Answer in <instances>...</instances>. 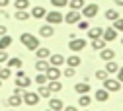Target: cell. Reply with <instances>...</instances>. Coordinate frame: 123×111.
<instances>
[{
  "instance_id": "f546056e",
  "label": "cell",
  "mask_w": 123,
  "mask_h": 111,
  "mask_svg": "<svg viewBox=\"0 0 123 111\" xmlns=\"http://www.w3.org/2000/svg\"><path fill=\"white\" fill-rule=\"evenodd\" d=\"M37 93H39V98H51V90L47 88V84H43V86H39Z\"/></svg>"
},
{
  "instance_id": "7c38bea8",
  "label": "cell",
  "mask_w": 123,
  "mask_h": 111,
  "mask_svg": "<svg viewBox=\"0 0 123 111\" xmlns=\"http://www.w3.org/2000/svg\"><path fill=\"white\" fill-rule=\"evenodd\" d=\"M94 98H96V101H107L110 99V92H107L105 88H102V90H96V93H94Z\"/></svg>"
},
{
  "instance_id": "ab89813d",
  "label": "cell",
  "mask_w": 123,
  "mask_h": 111,
  "mask_svg": "<svg viewBox=\"0 0 123 111\" xmlns=\"http://www.w3.org/2000/svg\"><path fill=\"white\" fill-rule=\"evenodd\" d=\"M88 27H90V25H88V20H80V22H78V29H86V31H88Z\"/></svg>"
},
{
  "instance_id": "c3c4849f",
  "label": "cell",
  "mask_w": 123,
  "mask_h": 111,
  "mask_svg": "<svg viewBox=\"0 0 123 111\" xmlns=\"http://www.w3.org/2000/svg\"><path fill=\"white\" fill-rule=\"evenodd\" d=\"M113 4H117V6H123V0H113Z\"/></svg>"
},
{
  "instance_id": "74e56055",
  "label": "cell",
  "mask_w": 123,
  "mask_h": 111,
  "mask_svg": "<svg viewBox=\"0 0 123 111\" xmlns=\"http://www.w3.org/2000/svg\"><path fill=\"white\" fill-rule=\"evenodd\" d=\"M107 76H110V74H107V72H105V68H104V70H96V78H98V80H100V82H104V80H105V78H107Z\"/></svg>"
},
{
  "instance_id": "d6986e66",
  "label": "cell",
  "mask_w": 123,
  "mask_h": 111,
  "mask_svg": "<svg viewBox=\"0 0 123 111\" xmlns=\"http://www.w3.org/2000/svg\"><path fill=\"white\" fill-rule=\"evenodd\" d=\"M22 103H24L22 96H16V93H14V96H10V98H8V105H10V107H16V109H18Z\"/></svg>"
},
{
  "instance_id": "816d5d0a",
  "label": "cell",
  "mask_w": 123,
  "mask_h": 111,
  "mask_svg": "<svg viewBox=\"0 0 123 111\" xmlns=\"http://www.w3.org/2000/svg\"><path fill=\"white\" fill-rule=\"evenodd\" d=\"M45 111H53V109H45Z\"/></svg>"
},
{
  "instance_id": "b9f144b4",
  "label": "cell",
  "mask_w": 123,
  "mask_h": 111,
  "mask_svg": "<svg viewBox=\"0 0 123 111\" xmlns=\"http://www.w3.org/2000/svg\"><path fill=\"white\" fill-rule=\"evenodd\" d=\"M24 88H20V86H14V93H16V96H24Z\"/></svg>"
},
{
  "instance_id": "681fc988",
  "label": "cell",
  "mask_w": 123,
  "mask_h": 111,
  "mask_svg": "<svg viewBox=\"0 0 123 111\" xmlns=\"http://www.w3.org/2000/svg\"><path fill=\"white\" fill-rule=\"evenodd\" d=\"M8 111H16V109H14V107H12V109H8Z\"/></svg>"
},
{
  "instance_id": "f35d334b",
  "label": "cell",
  "mask_w": 123,
  "mask_h": 111,
  "mask_svg": "<svg viewBox=\"0 0 123 111\" xmlns=\"http://www.w3.org/2000/svg\"><path fill=\"white\" fill-rule=\"evenodd\" d=\"M113 27H115L117 31H123V20H121V18H117V20L113 22Z\"/></svg>"
},
{
  "instance_id": "e0dca14e",
  "label": "cell",
  "mask_w": 123,
  "mask_h": 111,
  "mask_svg": "<svg viewBox=\"0 0 123 111\" xmlns=\"http://www.w3.org/2000/svg\"><path fill=\"white\" fill-rule=\"evenodd\" d=\"M74 92H76V93H88V92H90V84H88L86 80L74 84Z\"/></svg>"
},
{
  "instance_id": "4dcf8cb0",
  "label": "cell",
  "mask_w": 123,
  "mask_h": 111,
  "mask_svg": "<svg viewBox=\"0 0 123 111\" xmlns=\"http://www.w3.org/2000/svg\"><path fill=\"white\" fill-rule=\"evenodd\" d=\"M105 20H110V22H115L117 18H119V12L117 10H105Z\"/></svg>"
},
{
  "instance_id": "484cf974",
  "label": "cell",
  "mask_w": 123,
  "mask_h": 111,
  "mask_svg": "<svg viewBox=\"0 0 123 111\" xmlns=\"http://www.w3.org/2000/svg\"><path fill=\"white\" fill-rule=\"evenodd\" d=\"M35 55H37V58H49V57H51V51L47 49V47H37V49H35Z\"/></svg>"
},
{
  "instance_id": "60d3db41",
  "label": "cell",
  "mask_w": 123,
  "mask_h": 111,
  "mask_svg": "<svg viewBox=\"0 0 123 111\" xmlns=\"http://www.w3.org/2000/svg\"><path fill=\"white\" fill-rule=\"evenodd\" d=\"M6 60H8V53L0 49V64H2V62H6Z\"/></svg>"
},
{
  "instance_id": "7bdbcfd3",
  "label": "cell",
  "mask_w": 123,
  "mask_h": 111,
  "mask_svg": "<svg viewBox=\"0 0 123 111\" xmlns=\"http://www.w3.org/2000/svg\"><path fill=\"white\" fill-rule=\"evenodd\" d=\"M117 80H119V82H123V66L117 70Z\"/></svg>"
},
{
  "instance_id": "db71d44e",
  "label": "cell",
  "mask_w": 123,
  "mask_h": 111,
  "mask_svg": "<svg viewBox=\"0 0 123 111\" xmlns=\"http://www.w3.org/2000/svg\"><path fill=\"white\" fill-rule=\"evenodd\" d=\"M121 45H123V39H121Z\"/></svg>"
},
{
  "instance_id": "5b68a950",
  "label": "cell",
  "mask_w": 123,
  "mask_h": 111,
  "mask_svg": "<svg viewBox=\"0 0 123 111\" xmlns=\"http://www.w3.org/2000/svg\"><path fill=\"white\" fill-rule=\"evenodd\" d=\"M82 20V14H80V10H70L67 16H65V20L63 22H67L68 25H74V23H78Z\"/></svg>"
},
{
  "instance_id": "4316f807",
  "label": "cell",
  "mask_w": 123,
  "mask_h": 111,
  "mask_svg": "<svg viewBox=\"0 0 123 111\" xmlns=\"http://www.w3.org/2000/svg\"><path fill=\"white\" fill-rule=\"evenodd\" d=\"M92 103V98L88 96V93H80V98H78V105L80 107H88Z\"/></svg>"
},
{
  "instance_id": "836d02e7",
  "label": "cell",
  "mask_w": 123,
  "mask_h": 111,
  "mask_svg": "<svg viewBox=\"0 0 123 111\" xmlns=\"http://www.w3.org/2000/svg\"><path fill=\"white\" fill-rule=\"evenodd\" d=\"M49 80H47V76H45V72H39L37 76H35V84H39V86H43V84H47Z\"/></svg>"
},
{
  "instance_id": "f907efd6",
  "label": "cell",
  "mask_w": 123,
  "mask_h": 111,
  "mask_svg": "<svg viewBox=\"0 0 123 111\" xmlns=\"http://www.w3.org/2000/svg\"><path fill=\"white\" fill-rule=\"evenodd\" d=\"M82 111H88V109H86V107H82Z\"/></svg>"
},
{
  "instance_id": "f6af8a7d",
  "label": "cell",
  "mask_w": 123,
  "mask_h": 111,
  "mask_svg": "<svg viewBox=\"0 0 123 111\" xmlns=\"http://www.w3.org/2000/svg\"><path fill=\"white\" fill-rule=\"evenodd\" d=\"M6 31H8V29H6V25H0V37L6 35Z\"/></svg>"
},
{
  "instance_id": "d4e9b609",
  "label": "cell",
  "mask_w": 123,
  "mask_h": 111,
  "mask_svg": "<svg viewBox=\"0 0 123 111\" xmlns=\"http://www.w3.org/2000/svg\"><path fill=\"white\" fill-rule=\"evenodd\" d=\"M104 47H105V39H104V37L92 39V49H94V51H102Z\"/></svg>"
},
{
  "instance_id": "7402d4cb",
  "label": "cell",
  "mask_w": 123,
  "mask_h": 111,
  "mask_svg": "<svg viewBox=\"0 0 123 111\" xmlns=\"http://www.w3.org/2000/svg\"><path fill=\"white\" fill-rule=\"evenodd\" d=\"M47 68H49L47 58H37V62H35V70H37V72H45Z\"/></svg>"
},
{
  "instance_id": "52a82bcc",
  "label": "cell",
  "mask_w": 123,
  "mask_h": 111,
  "mask_svg": "<svg viewBox=\"0 0 123 111\" xmlns=\"http://www.w3.org/2000/svg\"><path fill=\"white\" fill-rule=\"evenodd\" d=\"M61 68L59 66H53V64H49V68L45 70V76H47V80H59L61 78Z\"/></svg>"
},
{
  "instance_id": "cb8c5ba5",
  "label": "cell",
  "mask_w": 123,
  "mask_h": 111,
  "mask_svg": "<svg viewBox=\"0 0 123 111\" xmlns=\"http://www.w3.org/2000/svg\"><path fill=\"white\" fill-rule=\"evenodd\" d=\"M16 86L27 90L29 86H31V78H27V76H24V78H16Z\"/></svg>"
},
{
  "instance_id": "7dc6e473",
  "label": "cell",
  "mask_w": 123,
  "mask_h": 111,
  "mask_svg": "<svg viewBox=\"0 0 123 111\" xmlns=\"http://www.w3.org/2000/svg\"><path fill=\"white\" fill-rule=\"evenodd\" d=\"M24 76H25V74H24V70H22V68H18V72H16V78H24Z\"/></svg>"
},
{
  "instance_id": "8992f818",
  "label": "cell",
  "mask_w": 123,
  "mask_h": 111,
  "mask_svg": "<svg viewBox=\"0 0 123 111\" xmlns=\"http://www.w3.org/2000/svg\"><path fill=\"white\" fill-rule=\"evenodd\" d=\"M104 88L110 92V93H111V92H119V90H121V82H119V80H113V78L107 76L105 80H104Z\"/></svg>"
},
{
  "instance_id": "30bf717a",
  "label": "cell",
  "mask_w": 123,
  "mask_h": 111,
  "mask_svg": "<svg viewBox=\"0 0 123 111\" xmlns=\"http://www.w3.org/2000/svg\"><path fill=\"white\" fill-rule=\"evenodd\" d=\"M102 37L105 39V43L115 41V37H117V29H115V27H107V29H104V35H102Z\"/></svg>"
},
{
  "instance_id": "d590c367",
  "label": "cell",
  "mask_w": 123,
  "mask_h": 111,
  "mask_svg": "<svg viewBox=\"0 0 123 111\" xmlns=\"http://www.w3.org/2000/svg\"><path fill=\"white\" fill-rule=\"evenodd\" d=\"M51 4L55 8H65V6H68V0H51Z\"/></svg>"
},
{
  "instance_id": "9c48e42d",
  "label": "cell",
  "mask_w": 123,
  "mask_h": 111,
  "mask_svg": "<svg viewBox=\"0 0 123 111\" xmlns=\"http://www.w3.org/2000/svg\"><path fill=\"white\" fill-rule=\"evenodd\" d=\"M39 35H41V37H53V35H55V29H53V25H51V23H45V25H41V27H39Z\"/></svg>"
},
{
  "instance_id": "603a6c76",
  "label": "cell",
  "mask_w": 123,
  "mask_h": 111,
  "mask_svg": "<svg viewBox=\"0 0 123 111\" xmlns=\"http://www.w3.org/2000/svg\"><path fill=\"white\" fill-rule=\"evenodd\" d=\"M117 70H119V66H117L115 60H105V72L107 74H115Z\"/></svg>"
},
{
  "instance_id": "e575fe53",
  "label": "cell",
  "mask_w": 123,
  "mask_h": 111,
  "mask_svg": "<svg viewBox=\"0 0 123 111\" xmlns=\"http://www.w3.org/2000/svg\"><path fill=\"white\" fill-rule=\"evenodd\" d=\"M16 10H27V6H29V0H16Z\"/></svg>"
},
{
  "instance_id": "ee69618b",
  "label": "cell",
  "mask_w": 123,
  "mask_h": 111,
  "mask_svg": "<svg viewBox=\"0 0 123 111\" xmlns=\"http://www.w3.org/2000/svg\"><path fill=\"white\" fill-rule=\"evenodd\" d=\"M63 111H78L74 105H67V107H63Z\"/></svg>"
},
{
  "instance_id": "d6a6232c",
  "label": "cell",
  "mask_w": 123,
  "mask_h": 111,
  "mask_svg": "<svg viewBox=\"0 0 123 111\" xmlns=\"http://www.w3.org/2000/svg\"><path fill=\"white\" fill-rule=\"evenodd\" d=\"M31 16H29L25 10H16V20H20V22H27Z\"/></svg>"
},
{
  "instance_id": "277c9868",
  "label": "cell",
  "mask_w": 123,
  "mask_h": 111,
  "mask_svg": "<svg viewBox=\"0 0 123 111\" xmlns=\"http://www.w3.org/2000/svg\"><path fill=\"white\" fill-rule=\"evenodd\" d=\"M98 12H100L98 4H84V8H82V16H84L86 20L96 18V16H98Z\"/></svg>"
},
{
  "instance_id": "ffe728a7",
  "label": "cell",
  "mask_w": 123,
  "mask_h": 111,
  "mask_svg": "<svg viewBox=\"0 0 123 111\" xmlns=\"http://www.w3.org/2000/svg\"><path fill=\"white\" fill-rule=\"evenodd\" d=\"M49 64H53V66L65 64V57H63V55H51V57H49Z\"/></svg>"
},
{
  "instance_id": "bcb514c9",
  "label": "cell",
  "mask_w": 123,
  "mask_h": 111,
  "mask_svg": "<svg viewBox=\"0 0 123 111\" xmlns=\"http://www.w3.org/2000/svg\"><path fill=\"white\" fill-rule=\"evenodd\" d=\"M10 4V0H0V8H6Z\"/></svg>"
},
{
  "instance_id": "ba28073f",
  "label": "cell",
  "mask_w": 123,
  "mask_h": 111,
  "mask_svg": "<svg viewBox=\"0 0 123 111\" xmlns=\"http://www.w3.org/2000/svg\"><path fill=\"white\" fill-rule=\"evenodd\" d=\"M84 47H86V41H84V39H76V37H74V39H70V41H68V49H70V51H74V53L82 51Z\"/></svg>"
},
{
  "instance_id": "44dd1931",
  "label": "cell",
  "mask_w": 123,
  "mask_h": 111,
  "mask_svg": "<svg viewBox=\"0 0 123 111\" xmlns=\"http://www.w3.org/2000/svg\"><path fill=\"white\" fill-rule=\"evenodd\" d=\"M47 88L51 90V93H57V92L63 90V84H61L59 80H49V82H47Z\"/></svg>"
},
{
  "instance_id": "9a60e30c",
  "label": "cell",
  "mask_w": 123,
  "mask_h": 111,
  "mask_svg": "<svg viewBox=\"0 0 123 111\" xmlns=\"http://www.w3.org/2000/svg\"><path fill=\"white\" fill-rule=\"evenodd\" d=\"M104 35V27H88V37L90 39H98Z\"/></svg>"
},
{
  "instance_id": "8fae6325",
  "label": "cell",
  "mask_w": 123,
  "mask_h": 111,
  "mask_svg": "<svg viewBox=\"0 0 123 111\" xmlns=\"http://www.w3.org/2000/svg\"><path fill=\"white\" fill-rule=\"evenodd\" d=\"M63 99H59V98H49V109L53 111H63Z\"/></svg>"
},
{
  "instance_id": "7a4b0ae2",
  "label": "cell",
  "mask_w": 123,
  "mask_h": 111,
  "mask_svg": "<svg viewBox=\"0 0 123 111\" xmlns=\"http://www.w3.org/2000/svg\"><path fill=\"white\" fill-rule=\"evenodd\" d=\"M22 99H24V103H25V105L33 107V105H37V103H39V99H41V98H39V93H37V92H27V90H25V92H24V96H22Z\"/></svg>"
},
{
  "instance_id": "1f68e13d",
  "label": "cell",
  "mask_w": 123,
  "mask_h": 111,
  "mask_svg": "<svg viewBox=\"0 0 123 111\" xmlns=\"http://www.w3.org/2000/svg\"><path fill=\"white\" fill-rule=\"evenodd\" d=\"M84 0H70V2H68V6H70V10H82L84 8Z\"/></svg>"
},
{
  "instance_id": "2e32d148",
  "label": "cell",
  "mask_w": 123,
  "mask_h": 111,
  "mask_svg": "<svg viewBox=\"0 0 123 111\" xmlns=\"http://www.w3.org/2000/svg\"><path fill=\"white\" fill-rule=\"evenodd\" d=\"M65 62H67V66H72V68H76V66H80V57L78 55H70L68 58H65Z\"/></svg>"
},
{
  "instance_id": "f1b7e54d",
  "label": "cell",
  "mask_w": 123,
  "mask_h": 111,
  "mask_svg": "<svg viewBox=\"0 0 123 111\" xmlns=\"http://www.w3.org/2000/svg\"><path fill=\"white\" fill-rule=\"evenodd\" d=\"M10 45H12V37L10 35H2V37H0V49H2V51H6Z\"/></svg>"
},
{
  "instance_id": "4fadbf2b",
  "label": "cell",
  "mask_w": 123,
  "mask_h": 111,
  "mask_svg": "<svg viewBox=\"0 0 123 111\" xmlns=\"http://www.w3.org/2000/svg\"><path fill=\"white\" fill-rule=\"evenodd\" d=\"M100 58H102V60H113V58H115V51L104 47V49L100 51Z\"/></svg>"
},
{
  "instance_id": "6da1fadb",
  "label": "cell",
  "mask_w": 123,
  "mask_h": 111,
  "mask_svg": "<svg viewBox=\"0 0 123 111\" xmlns=\"http://www.w3.org/2000/svg\"><path fill=\"white\" fill-rule=\"evenodd\" d=\"M20 41L24 43V47L29 49V51H35L37 47H39V39L35 35H31V33H22L20 35Z\"/></svg>"
},
{
  "instance_id": "ac0fdd59",
  "label": "cell",
  "mask_w": 123,
  "mask_h": 111,
  "mask_svg": "<svg viewBox=\"0 0 123 111\" xmlns=\"http://www.w3.org/2000/svg\"><path fill=\"white\" fill-rule=\"evenodd\" d=\"M45 14H47V10H45L43 6H35V8L31 10V18H35V20H41V18H45Z\"/></svg>"
},
{
  "instance_id": "5bb4252c",
  "label": "cell",
  "mask_w": 123,
  "mask_h": 111,
  "mask_svg": "<svg viewBox=\"0 0 123 111\" xmlns=\"http://www.w3.org/2000/svg\"><path fill=\"white\" fill-rule=\"evenodd\" d=\"M6 64H8L10 68H16V70H18V68H22L24 60H22L20 57H12V58H8V60H6Z\"/></svg>"
},
{
  "instance_id": "f5cc1de1",
  "label": "cell",
  "mask_w": 123,
  "mask_h": 111,
  "mask_svg": "<svg viewBox=\"0 0 123 111\" xmlns=\"http://www.w3.org/2000/svg\"><path fill=\"white\" fill-rule=\"evenodd\" d=\"M0 86H2V80H0Z\"/></svg>"
},
{
  "instance_id": "83f0119b",
  "label": "cell",
  "mask_w": 123,
  "mask_h": 111,
  "mask_svg": "<svg viewBox=\"0 0 123 111\" xmlns=\"http://www.w3.org/2000/svg\"><path fill=\"white\" fill-rule=\"evenodd\" d=\"M12 76V68L10 66H0V80H8V78Z\"/></svg>"
},
{
  "instance_id": "3957f363",
  "label": "cell",
  "mask_w": 123,
  "mask_h": 111,
  "mask_svg": "<svg viewBox=\"0 0 123 111\" xmlns=\"http://www.w3.org/2000/svg\"><path fill=\"white\" fill-rule=\"evenodd\" d=\"M45 20H47V23H51V25H57V23H63L65 16L61 14V12H57V10H53V12L45 14Z\"/></svg>"
},
{
  "instance_id": "8d00e7d4",
  "label": "cell",
  "mask_w": 123,
  "mask_h": 111,
  "mask_svg": "<svg viewBox=\"0 0 123 111\" xmlns=\"http://www.w3.org/2000/svg\"><path fill=\"white\" fill-rule=\"evenodd\" d=\"M74 72H76V68H72V66H67V68L63 70V76H65V78H72V76H74Z\"/></svg>"
}]
</instances>
